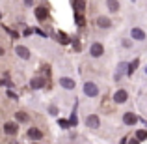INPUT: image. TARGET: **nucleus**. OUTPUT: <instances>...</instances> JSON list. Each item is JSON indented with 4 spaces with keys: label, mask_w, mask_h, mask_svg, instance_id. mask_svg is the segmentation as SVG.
Wrapping results in <instances>:
<instances>
[{
    "label": "nucleus",
    "mask_w": 147,
    "mask_h": 144,
    "mask_svg": "<svg viewBox=\"0 0 147 144\" xmlns=\"http://www.w3.org/2000/svg\"><path fill=\"white\" fill-rule=\"evenodd\" d=\"M84 94L90 96V97H95V96L99 94L97 84H95V83H86V84H84Z\"/></svg>",
    "instance_id": "obj_1"
},
{
    "label": "nucleus",
    "mask_w": 147,
    "mask_h": 144,
    "mask_svg": "<svg viewBox=\"0 0 147 144\" xmlns=\"http://www.w3.org/2000/svg\"><path fill=\"white\" fill-rule=\"evenodd\" d=\"M86 126L91 127V129H99V126H100L99 116H97V114H90V116L86 118Z\"/></svg>",
    "instance_id": "obj_2"
},
{
    "label": "nucleus",
    "mask_w": 147,
    "mask_h": 144,
    "mask_svg": "<svg viewBox=\"0 0 147 144\" xmlns=\"http://www.w3.org/2000/svg\"><path fill=\"white\" fill-rule=\"evenodd\" d=\"M90 54H91L93 58L102 56V54H104V47H102L100 43H93V45H91V49H90Z\"/></svg>",
    "instance_id": "obj_3"
},
{
    "label": "nucleus",
    "mask_w": 147,
    "mask_h": 144,
    "mask_svg": "<svg viewBox=\"0 0 147 144\" xmlns=\"http://www.w3.org/2000/svg\"><path fill=\"white\" fill-rule=\"evenodd\" d=\"M47 17H49V10L45 6L36 8V19H37V21H45Z\"/></svg>",
    "instance_id": "obj_4"
},
{
    "label": "nucleus",
    "mask_w": 147,
    "mask_h": 144,
    "mask_svg": "<svg viewBox=\"0 0 147 144\" xmlns=\"http://www.w3.org/2000/svg\"><path fill=\"white\" fill-rule=\"evenodd\" d=\"M4 131H6L7 135H17L19 126L15 122H6V124H4Z\"/></svg>",
    "instance_id": "obj_5"
},
{
    "label": "nucleus",
    "mask_w": 147,
    "mask_h": 144,
    "mask_svg": "<svg viewBox=\"0 0 147 144\" xmlns=\"http://www.w3.org/2000/svg\"><path fill=\"white\" fill-rule=\"evenodd\" d=\"M123 122H125V126H134L138 122V116L132 114V112H125L123 114Z\"/></svg>",
    "instance_id": "obj_6"
},
{
    "label": "nucleus",
    "mask_w": 147,
    "mask_h": 144,
    "mask_svg": "<svg viewBox=\"0 0 147 144\" xmlns=\"http://www.w3.org/2000/svg\"><path fill=\"white\" fill-rule=\"evenodd\" d=\"M43 137V131L37 129V127H30L28 129V139H32V141H39V139Z\"/></svg>",
    "instance_id": "obj_7"
},
{
    "label": "nucleus",
    "mask_w": 147,
    "mask_h": 144,
    "mask_svg": "<svg viewBox=\"0 0 147 144\" xmlns=\"http://www.w3.org/2000/svg\"><path fill=\"white\" fill-rule=\"evenodd\" d=\"M130 36H132L136 41H144L145 40V32L142 28H132V30H130Z\"/></svg>",
    "instance_id": "obj_8"
},
{
    "label": "nucleus",
    "mask_w": 147,
    "mask_h": 144,
    "mask_svg": "<svg viewBox=\"0 0 147 144\" xmlns=\"http://www.w3.org/2000/svg\"><path fill=\"white\" fill-rule=\"evenodd\" d=\"M60 84L65 88V90H73V88H75V81L69 79V77H61V79H60Z\"/></svg>",
    "instance_id": "obj_9"
},
{
    "label": "nucleus",
    "mask_w": 147,
    "mask_h": 144,
    "mask_svg": "<svg viewBox=\"0 0 147 144\" xmlns=\"http://www.w3.org/2000/svg\"><path fill=\"white\" fill-rule=\"evenodd\" d=\"M15 53H17L21 58H24V60H28V58H30V51L26 49V47H22V45H17V47H15Z\"/></svg>",
    "instance_id": "obj_10"
},
{
    "label": "nucleus",
    "mask_w": 147,
    "mask_h": 144,
    "mask_svg": "<svg viewBox=\"0 0 147 144\" xmlns=\"http://www.w3.org/2000/svg\"><path fill=\"white\" fill-rule=\"evenodd\" d=\"M127 97H129V96H127L125 90H117V92L114 94V101H115V103H125Z\"/></svg>",
    "instance_id": "obj_11"
},
{
    "label": "nucleus",
    "mask_w": 147,
    "mask_h": 144,
    "mask_svg": "<svg viewBox=\"0 0 147 144\" xmlns=\"http://www.w3.org/2000/svg\"><path fill=\"white\" fill-rule=\"evenodd\" d=\"M97 25L100 26V28H110V26H112V21L108 17H99L97 19Z\"/></svg>",
    "instance_id": "obj_12"
},
{
    "label": "nucleus",
    "mask_w": 147,
    "mask_h": 144,
    "mask_svg": "<svg viewBox=\"0 0 147 144\" xmlns=\"http://www.w3.org/2000/svg\"><path fill=\"white\" fill-rule=\"evenodd\" d=\"M138 66H140V60H138V58H134V60L129 64V69H127V75H132V73L136 71V68H138Z\"/></svg>",
    "instance_id": "obj_13"
},
{
    "label": "nucleus",
    "mask_w": 147,
    "mask_h": 144,
    "mask_svg": "<svg viewBox=\"0 0 147 144\" xmlns=\"http://www.w3.org/2000/svg\"><path fill=\"white\" fill-rule=\"evenodd\" d=\"M73 8L76 10V13H84V10H86V2H80V0H75V2H73Z\"/></svg>",
    "instance_id": "obj_14"
},
{
    "label": "nucleus",
    "mask_w": 147,
    "mask_h": 144,
    "mask_svg": "<svg viewBox=\"0 0 147 144\" xmlns=\"http://www.w3.org/2000/svg\"><path fill=\"white\" fill-rule=\"evenodd\" d=\"M43 84H45V79H41V77H37V79L32 81V88H36V90H37V88H41Z\"/></svg>",
    "instance_id": "obj_15"
},
{
    "label": "nucleus",
    "mask_w": 147,
    "mask_h": 144,
    "mask_svg": "<svg viewBox=\"0 0 147 144\" xmlns=\"http://www.w3.org/2000/svg\"><path fill=\"white\" fill-rule=\"evenodd\" d=\"M58 41H60L61 45H67V43H69V38H67V34H63V32H58Z\"/></svg>",
    "instance_id": "obj_16"
},
{
    "label": "nucleus",
    "mask_w": 147,
    "mask_h": 144,
    "mask_svg": "<svg viewBox=\"0 0 147 144\" xmlns=\"http://www.w3.org/2000/svg\"><path fill=\"white\" fill-rule=\"evenodd\" d=\"M106 6H108V10H110V11H117L119 10V2H114V0H108Z\"/></svg>",
    "instance_id": "obj_17"
},
{
    "label": "nucleus",
    "mask_w": 147,
    "mask_h": 144,
    "mask_svg": "<svg viewBox=\"0 0 147 144\" xmlns=\"http://www.w3.org/2000/svg\"><path fill=\"white\" fill-rule=\"evenodd\" d=\"M75 21H76V25H78V26H84V25H86V19H84L82 13H75Z\"/></svg>",
    "instance_id": "obj_18"
},
{
    "label": "nucleus",
    "mask_w": 147,
    "mask_h": 144,
    "mask_svg": "<svg viewBox=\"0 0 147 144\" xmlns=\"http://www.w3.org/2000/svg\"><path fill=\"white\" fill-rule=\"evenodd\" d=\"M136 139H138V141H145V139H147V131L145 129H138L136 131Z\"/></svg>",
    "instance_id": "obj_19"
},
{
    "label": "nucleus",
    "mask_w": 147,
    "mask_h": 144,
    "mask_svg": "<svg viewBox=\"0 0 147 144\" xmlns=\"http://www.w3.org/2000/svg\"><path fill=\"white\" fill-rule=\"evenodd\" d=\"M69 124H71V126H73V127H75V126H76V124H78V118H76V112H75V111H73V114H71V118H69Z\"/></svg>",
    "instance_id": "obj_20"
},
{
    "label": "nucleus",
    "mask_w": 147,
    "mask_h": 144,
    "mask_svg": "<svg viewBox=\"0 0 147 144\" xmlns=\"http://www.w3.org/2000/svg\"><path fill=\"white\" fill-rule=\"evenodd\" d=\"M15 118H17L19 122H26V120H28V116H26L24 112H17V114H15Z\"/></svg>",
    "instance_id": "obj_21"
},
{
    "label": "nucleus",
    "mask_w": 147,
    "mask_h": 144,
    "mask_svg": "<svg viewBox=\"0 0 147 144\" xmlns=\"http://www.w3.org/2000/svg\"><path fill=\"white\" fill-rule=\"evenodd\" d=\"M58 124H60V127H63V129H67V127H71V124H69L67 120H58Z\"/></svg>",
    "instance_id": "obj_22"
},
{
    "label": "nucleus",
    "mask_w": 147,
    "mask_h": 144,
    "mask_svg": "<svg viewBox=\"0 0 147 144\" xmlns=\"http://www.w3.org/2000/svg\"><path fill=\"white\" fill-rule=\"evenodd\" d=\"M7 97H11V99H15V101L19 99V96L15 94V92H11V90H7Z\"/></svg>",
    "instance_id": "obj_23"
},
{
    "label": "nucleus",
    "mask_w": 147,
    "mask_h": 144,
    "mask_svg": "<svg viewBox=\"0 0 147 144\" xmlns=\"http://www.w3.org/2000/svg\"><path fill=\"white\" fill-rule=\"evenodd\" d=\"M73 47H75L76 51H80V43H78V40L75 38V41H73Z\"/></svg>",
    "instance_id": "obj_24"
},
{
    "label": "nucleus",
    "mask_w": 147,
    "mask_h": 144,
    "mask_svg": "<svg viewBox=\"0 0 147 144\" xmlns=\"http://www.w3.org/2000/svg\"><path fill=\"white\" fill-rule=\"evenodd\" d=\"M49 112H50V114H58V109H56V107H54V105H52V107L49 109Z\"/></svg>",
    "instance_id": "obj_25"
},
{
    "label": "nucleus",
    "mask_w": 147,
    "mask_h": 144,
    "mask_svg": "<svg viewBox=\"0 0 147 144\" xmlns=\"http://www.w3.org/2000/svg\"><path fill=\"white\" fill-rule=\"evenodd\" d=\"M22 34H24V36H30V34H32V28H26V30H24Z\"/></svg>",
    "instance_id": "obj_26"
},
{
    "label": "nucleus",
    "mask_w": 147,
    "mask_h": 144,
    "mask_svg": "<svg viewBox=\"0 0 147 144\" xmlns=\"http://www.w3.org/2000/svg\"><path fill=\"white\" fill-rule=\"evenodd\" d=\"M130 144H140V141L138 139H130Z\"/></svg>",
    "instance_id": "obj_27"
},
{
    "label": "nucleus",
    "mask_w": 147,
    "mask_h": 144,
    "mask_svg": "<svg viewBox=\"0 0 147 144\" xmlns=\"http://www.w3.org/2000/svg\"><path fill=\"white\" fill-rule=\"evenodd\" d=\"M125 141H127V139H123V141H121V144H125Z\"/></svg>",
    "instance_id": "obj_28"
},
{
    "label": "nucleus",
    "mask_w": 147,
    "mask_h": 144,
    "mask_svg": "<svg viewBox=\"0 0 147 144\" xmlns=\"http://www.w3.org/2000/svg\"><path fill=\"white\" fill-rule=\"evenodd\" d=\"M11 144H19V142H11Z\"/></svg>",
    "instance_id": "obj_29"
},
{
    "label": "nucleus",
    "mask_w": 147,
    "mask_h": 144,
    "mask_svg": "<svg viewBox=\"0 0 147 144\" xmlns=\"http://www.w3.org/2000/svg\"><path fill=\"white\" fill-rule=\"evenodd\" d=\"M145 73H147V68H145Z\"/></svg>",
    "instance_id": "obj_30"
}]
</instances>
